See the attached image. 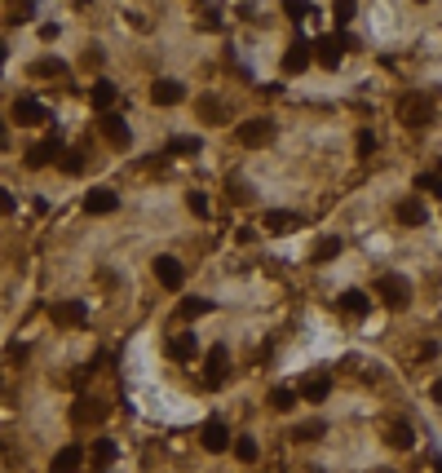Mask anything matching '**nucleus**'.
Listing matches in <instances>:
<instances>
[{
  "label": "nucleus",
  "instance_id": "f257e3e1",
  "mask_svg": "<svg viewBox=\"0 0 442 473\" xmlns=\"http://www.w3.org/2000/svg\"><path fill=\"white\" fill-rule=\"evenodd\" d=\"M398 120L407 128H424L434 120V97H424V93H407L403 102H398Z\"/></svg>",
  "mask_w": 442,
  "mask_h": 473
},
{
  "label": "nucleus",
  "instance_id": "f704fd0d",
  "mask_svg": "<svg viewBox=\"0 0 442 473\" xmlns=\"http://www.w3.org/2000/svg\"><path fill=\"white\" fill-rule=\"evenodd\" d=\"M186 208H190L195 217H208V199H204L199 190H190V195H186Z\"/></svg>",
  "mask_w": 442,
  "mask_h": 473
},
{
  "label": "nucleus",
  "instance_id": "a19ab883",
  "mask_svg": "<svg viewBox=\"0 0 442 473\" xmlns=\"http://www.w3.org/2000/svg\"><path fill=\"white\" fill-rule=\"evenodd\" d=\"M5 146H9V124L0 120V151H5Z\"/></svg>",
  "mask_w": 442,
  "mask_h": 473
},
{
  "label": "nucleus",
  "instance_id": "72a5a7b5",
  "mask_svg": "<svg viewBox=\"0 0 442 473\" xmlns=\"http://www.w3.org/2000/svg\"><path fill=\"white\" fill-rule=\"evenodd\" d=\"M332 18H336V27H345L354 18V0H332Z\"/></svg>",
  "mask_w": 442,
  "mask_h": 473
},
{
  "label": "nucleus",
  "instance_id": "ddd939ff",
  "mask_svg": "<svg viewBox=\"0 0 442 473\" xmlns=\"http://www.w3.org/2000/svg\"><path fill=\"white\" fill-rule=\"evenodd\" d=\"M58 155H62V142L49 137V142H40V146H31V151H27V164L31 168H44V164H54Z\"/></svg>",
  "mask_w": 442,
  "mask_h": 473
},
{
  "label": "nucleus",
  "instance_id": "aec40b11",
  "mask_svg": "<svg viewBox=\"0 0 442 473\" xmlns=\"http://www.w3.org/2000/svg\"><path fill=\"white\" fill-rule=\"evenodd\" d=\"M336 305H340V309H345V314H350V319H363V314H367V305H372V301L363 297V292H354V288H350V292H340V297H336Z\"/></svg>",
  "mask_w": 442,
  "mask_h": 473
},
{
  "label": "nucleus",
  "instance_id": "4be33fe9",
  "mask_svg": "<svg viewBox=\"0 0 442 473\" xmlns=\"http://www.w3.org/2000/svg\"><path fill=\"white\" fill-rule=\"evenodd\" d=\"M424 217H429V213H424L420 199H403V204H398V221H403V226H424Z\"/></svg>",
  "mask_w": 442,
  "mask_h": 473
},
{
  "label": "nucleus",
  "instance_id": "f3484780",
  "mask_svg": "<svg viewBox=\"0 0 442 473\" xmlns=\"http://www.w3.org/2000/svg\"><path fill=\"white\" fill-rule=\"evenodd\" d=\"M102 133H106V142H111V146H120V151L128 146V137H133V133H128V124H124L120 116H111V111L102 116Z\"/></svg>",
  "mask_w": 442,
  "mask_h": 473
},
{
  "label": "nucleus",
  "instance_id": "2f4dec72",
  "mask_svg": "<svg viewBox=\"0 0 442 473\" xmlns=\"http://www.w3.org/2000/svg\"><path fill=\"white\" fill-rule=\"evenodd\" d=\"M309 9H314V5H309V0H283V13H288L292 23H301V18H309Z\"/></svg>",
  "mask_w": 442,
  "mask_h": 473
},
{
  "label": "nucleus",
  "instance_id": "6e6552de",
  "mask_svg": "<svg viewBox=\"0 0 442 473\" xmlns=\"http://www.w3.org/2000/svg\"><path fill=\"white\" fill-rule=\"evenodd\" d=\"M204 451H212V455H221V451H231V429H226V420H217L212 416L208 425H204Z\"/></svg>",
  "mask_w": 442,
  "mask_h": 473
},
{
  "label": "nucleus",
  "instance_id": "a18cd8bd",
  "mask_svg": "<svg viewBox=\"0 0 442 473\" xmlns=\"http://www.w3.org/2000/svg\"><path fill=\"white\" fill-rule=\"evenodd\" d=\"M376 473H394V469H376Z\"/></svg>",
  "mask_w": 442,
  "mask_h": 473
},
{
  "label": "nucleus",
  "instance_id": "20e7f679",
  "mask_svg": "<svg viewBox=\"0 0 442 473\" xmlns=\"http://www.w3.org/2000/svg\"><path fill=\"white\" fill-rule=\"evenodd\" d=\"M116 208H120V195L111 190V186H93L85 195V213L89 217H106V213H116Z\"/></svg>",
  "mask_w": 442,
  "mask_h": 473
},
{
  "label": "nucleus",
  "instance_id": "f8f14e48",
  "mask_svg": "<svg viewBox=\"0 0 442 473\" xmlns=\"http://www.w3.org/2000/svg\"><path fill=\"white\" fill-rule=\"evenodd\" d=\"M102 416H106V403H97V398H80L71 407V420H75V425H97Z\"/></svg>",
  "mask_w": 442,
  "mask_h": 473
},
{
  "label": "nucleus",
  "instance_id": "7ed1b4c3",
  "mask_svg": "<svg viewBox=\"0 0 442 473\" xmlns=\"http://www.w3.org/2000/svg\"><path fill=\"white\" fill-rule=\"evenodd\" d=\"M235 137H239V146H266V142L274 137V120H266V116L243 120V124L235 128Z\"/></svg>",
  "mask_w": 442,
  "mask_h": 473
},
{
  "label": "nucleus",
  "instance_id": "39448f33",
  "mask_svg": "<svg viewBox=\"0 0 442 473\" xmlns=\"http://www.w3.org/2000/svg\"><path fill=\"white\" fill-rule=\"evenodd\" d=\"M49 319L58 328H80L89 319V309H85V301H58V305H49Z\"/></svg>",
  "mask_w": 442,
  "mask_h": 473
},
{
  "label": "nucleus",
  "instance_id": "ea45409f",
  "mask_svg": "<svg viewBox=\"0 0 442 473\" xmlns=\"http://www.w3.org/2000/svg\"><path fill=\"white\" fill-rule=\"evenodd\" d=\"M13 208H18V199H13V195H9L5 186H0V217H9Z\"/></svg>",
  "mask_w": 442,
  "mask_h": 473
},
{
  "label": "nucleus",
  "instance_id": "5701e85b",
  "mask_svg": "<svg viewBox=\"0 0 442 473\" xmlns=\"http://www.w3.org/2000/svg\"><path fill=\"white\" fill-rule=\"evenodd\" d=\"M385 443H389V447H398V451H407V447L416 443V429H412V425H403V420H398V425H389Z\"/></svg>",
  "mask_w": 442,
  "mask_h": 473
},
{
  "label": "nucleus",
  "instance_id": "4c0bfd02",
  "mask_svg": "<svg viewBox=\"0 0 442 473\" xmlns=\"http://www.w3.org/2000/svg\"><path fill=\"white\" fill-rule=\"evenodd\" d=\"M31 9H36V0H18L9 18H13V23H27V18H31Z\"/></svg>",
  "mask_w": 442,
  "mask_h": 473
},
{
  "label": "nucleus",
  "instance_id": "6ab92c4d",
  "mask_svg": "<svg viewBox=\"0 0 442 473\" xmlns=\"http://www.w3.org/2000/svg\"><path fill=\"white\" fill-rule=\"evenodd\" d=\"M13 120H18V124H40L44 120V106L36 102V97H18V102H13Z\"/></svg>",
  "mask_w": 442,
  "mask_h": 473
},
{
  "label": "nucleus",
  "instance_id": "e433bc0d",
  "mask_svg": "<svg viewBox=\"0 0 442 473\" xmlns=\"http://www.w3.org/2000/svg\"><path fill=\"white\" fill-rule=\"evenodd\" d=\"M67 67H62L58 58H44V62H36V75H62Z\"/></svg>",
  "mask_w": 442,
  "mask_h": 473
},
{
  "label": "nucleus",
  "instance_id": "37998d69",
  "mask_svg": "<svg viewBox=\"0 0 442 473\" xmlns=\"http://www.w3.org/2000/svg\"><path fill=\"white\" fill-rule=\"evenodd\" d=\"M0 62H5V40H0Z\"/></svg>",
  "mask_w": 442,
  "mask_h": 473
},
{
  "label": "nucleus",
  "instance_id": "1a4fd4ad",
  "mask_svg": "<svg viewBox=\"0 0 442 473\" xmlns=\"http://www.w3.org/2000/svg\"><path fill=\"white\" fill-rule=\"evenodd\" d=\"M340 58H345V44H340V36H327V40H319V44H314V62H319V67L336 71V67H340Z\"/></svg>",
  "mask_w": 442,
  "mask_h": 473
},
{
  "label": "nucleus",
  "instance_id": "c85d7f7f",
  "mask_svg": "<svg viewBox=\"0 0 442 473\" xmlns=\"http://www.w3.org/2000/svg\"><path fill=\"white\" fill-rule=\"evenodd\" d=\"M62 173H71V177L85 173V151H62Z\"/></svg>",
  "mask_w": 442,
  "mask_h": 473
},
{
  "label": "nucleus",
  "instance_id": "cd10ccee",
  "mask_svg": "<svg viewBox=\"0 0 442 473\" xmlns=\"http://www.w3.org/2000/svg\"><path fill=\"white\" fill-rule=\"evenodd\" d=\"M168 155H199V137H173Z\"/></svg>",
  "mask_w": 442,
  "mask_h": 473
},
{
  "label": "nucleus",
  "instance_id": "79ce46f5",
  "mask_svg": "<svg viewBox=\"0 0 442 473\" xmlns=\"http://www.w3.org/2000/svg\"><path fill=\"white\" fill-rule=\"evenodd\" d=\"M434 403H442V381H434Z\"/></svg>",
  "mask_w": 442,
  "mask_h": 473
},
{
  "label": "nucleus",
  "instance_id": "a211bd4d",
  "mask_svg": "<svg viewBox=\"0 0 442 473\" xmlns=\"http://www.w3.org/2000/svg\"><path fill=\"white\" fill-rule=\"evenodd\" d=\"M340 248H345V243H340L336 235H323V239L314 243V252H309V261H314V266H327V261L340 257Z\"/></svg>",
  "mask_w": 442,
  "mask_h": 473
},
{
  "label": "nucleus",
  "instance_id": "c756f323",
  "mask_svg": "<svg viewBox=\"0 0 442 473\" xmlns=\"http://www.w3.org/2000/svg\"><path fill=\"white\" fill-rule=\"evenodd\" d=\"M235 455H239V460H243V465H252V460H257V455H261V447L252 443V438H235Z\"/></svg>",
  "mask_w": 442,
  "mask_h": 473
},
{
  "label": "nucleus",
  "instance_id": "58836bf2",
  "mask_svg": "<svg viewBox=\"0 0 442 473\" xmlns=\"http://www.w3.org/2000/svg\"><path fill=\"white\" fill-rule=\"evenodd\" d=\"M354 146H358V155H372V151H376V137H372L367 128H363V133H358V142H354Z\"/></svg>",
  "mask_w": 442,
  "mask_h": 473
},
{
  "label": "nucleus",
  "instance_id": "423d86ee",
  "mask_svg": "<svg viewBox=\"0 0 442 473\" xmlns=\"http://www.w3.org/2000/svg\"><path fill=\"white\" fill-rule=\"evenodd\" d=\"M309 62H314V44H309V40H292L288 54H283V71L288 75H301Z\"/></svg>",
  "mask_w": 442,
  "mask_h": 473
},
{
  "label": "nucleus",
  "instance_id": "49530a36",
  "mask_svg": "<svg viewBox=\"0 0 442 473\" xmlns=\"http://www.w3.org/2000/svg\"><path fill=\"white\" fill-rule=\"evenodd\" d=\"M420 5H429V0H420Z\"/></svg>",
  "mask_w": 442,
  "mask_h": 473
},
{
  "label": "nucleus",
  "instance_id": "c03bdc74",
  "mask_svg": "<svg viewBox=\"0 0 442 473\" xmlns=\"http://www.w3.org/2000/svg\"><path fill=\"white\" fill-rule=\"evenodd\" d=\"M434 473H442V460H438V465H434Z\"/></svg>",
  "mask_w": 442,
  "mask_h": 473
},
{
  "label": "nucleus",
  "instance_id": "f03ea898",
  "mask_svg": "<svg viewBox=\"0 0 442 473\" xmlns=\"http://www.w3.org/2000/svg\"><path fill=\"white\" fill-rule=\"evenodd\" d=\"M376 297L389 309H403L412 301V283H407V274H381V279H376Z\"/></svg>",
  "mask_w": 442,
  "mask_h": 473
},
{
  "label": "nucleus",
  "instance_id": "2eb2a0df",
  "mask_svg": "<svg viewBox=\"0 0 442 473\" xmlns=\"http://www.w3.org/2000/svg\"><path fill=\"white\" fill-rule=\"evenodd\" d=\"M261 226H266L270 235H288V231H297V226H301V217H297V213H283V208H270Z\"/></svg>",
  "mask_w": 442,
  "mask_h": 473
},
{
  "label": "nucleus",
  "instance_id": "dca6fc26",
  "mask_svg": "<svg viewBox=\"0 0 442 473\" xmlns=\"http://www.w3.org/2000/svg\"><path fill=\"white\" fill-rule=\"evenodd\" d=\"M80 460H85V451H80L75 443L71 447H62L54 455V465H49V473H80Z\"/></svg>",
  "mask_w": 442,
  "mask_h": 473
},
{
  "label": "nucleus",
  "instance_id": "4468645a",
  "mask_svg": "<svg viewBox=\"0 0 442 473\" xmlns=\"http://www.w3.org/2000/svg\"><path fill=\"white\" fill-rule=\"evenodd\" d=\"M89 102H93V106H97V111H102V116H106V111L120 102V89L111 85V80H97V85L89 89Z\"/></svg>",
  "mask_w": 442,
  "mask_h": 473
},
{
  "label": "nucleus",
  "instance_id": "a878e982",
  "mask_svg": "<svg viewBox=\"0 0 442 473\" xmlns=\"http://www.w3.org/2000/svg\"><path fill=\"white\" fill-rule=\"evenodd\" d=\"M208 309H212L208 297H186L182 305H177V314H182V319H199V314H208Z\"/></svg>",
  "mask_w": 442,
  "mask_h": 473
},
{
  "label": "nucleus",
  "instance_id": "9d476101",
  "mask_svg": "<svg viewBox=\"0 0 442 473\" xmlns=\"http://www.w3.org/2000/svg\"><path fill=\"white\" fill-rule=\"evenodd\" d=\"M226 371H231V350H226V345H212V350H208V371H204V381H208V385H221Z\"/></svg>",
  "mask_w": 442,
  "mask_h": 473
},
{
  "label": "nucleus",
  "instance_id": "473e14b6",
  "mask_svg": "<svg viewBox=\"0 0 442 473\" xmlns=\"http://www.w3.org/2000/svg\"><path fill=\"white\" fill-rule=\"evenodd\" d=\"M270 407H274V412H292V407H297V394H292V389H274Z\"/></svg>",
  "mask_w": 442,
  "mask_h": 473
},
{
  "label": "nucleus",
  "instance_id": "393cba45",
  "mask_svg": "<svg viewBox=\"0 0 442 473\" xmlns=\"http://www.w3.org/2000/svg\"><path fill=\"white\" fill-rule=\"evenodd\" d=\"M323 434H327V425H323V420H305V425H297V429H292V438H297V443H319Z\"/></svg>",
  "mask_w": 442,
  "mask_h": 473
},
{
  "label": "nucleus",
  "instance_id": "c9c22d12",
  "mask_svg": "<svg viewBox=\"0 0 442 473\" xmlns=\"http://www.w3.org/2000/svg\"><path fill=\"white\" fill-rule=\"evenodd\" d=\"M416 190H434V195H442V177H434V173H420V177H416Z\"/></svg>",
  "mask_w": 442,
  "mask_h": 473
},
{
  "label": "nucleus",
  "instance_id": "bb28decb",
  "mask_svg": "<svg viewBox=\"0 0 442 473\" xmlns=\"http://www.w3.org/2000/svg\"><path fill=\"white\" fill-rule=\"evenodd\" d=\"M199 116H204L208 124H226V111H221L217 97H199Z\"/></svg>",
  "mask_w": 442,
  "mask_h": 473
},
{
  "label": "nucleus",
  "instance_id": "b1692460",
  "mask_svg": "<svg viewBox=\"0 0 442 473\" xmlns=\"http://www.w3.org/2000/svg\"><path fill=\"white\" fill-rule=\"evenodd\" d=\"M168 358H177V363H190V358H195V336H173V340H168Z\"/></svg>",
  "mask_w": 442,
  "mask_h": 473
},
{
  "label": "nucleus",
  "instance_id": "0eeeda50",
  "mask_svg": "<svg viewBox=\"0 0 442 473\" xmlns=\"http://www.w3.org/2000/svg\"><path fill=\"white\" fill-rule=\"evenodd\" d=\"M155 279H159V288L177 292V288L186 283V270H182V261H177V257H159V261H155Z\"/></svg>",
  "mask_w": 442,
  "mask_h": 473
},
{
  "label": "nucleus",
  "instance_id": "7c9ffc66",
  "mask_svg": "<svg viewBox=\"0 0 442 473\" xmlns=\"http://www.w3.org/2000/svg\"><path fill=\"white\" fill-rule=\"evenodd\" d=\"M93 455H97V465H111V460H116V443H111V438H97V443H93Z\"/></svg>",
  "mask_w": 442,
  "mask_h": 473
},
{
  "label": "nucleus",
  "instance_id": "9b49d317",
  "mask_svg": "<svg viewBox=\"0 0 442 473\" xmlns=\"http://www.w3.org/2000/svg\"><path fill=\"white\" fill-rule=\"evenodd\" d=\"M182 97H186V89L177 85V80H155V85H151V102L155 106H177Z\"/></svg>",
  "mask_w": 442,
  "mask_h": 473
},
{
  "label": "nucleus",
  "instance_id": "412c9836",
  "mask_svg": "<svg viewBox=\"0 0 442 473\" xmlns=\"http://www.w3.org/2000/svg\"><path fill=\"white\" fill-rule=\"evenodd\" d=\"M327 394H332V376H309V381L301 385V398H305V403H323Z\"/></svg>",
  "mask_w": 442,
  "mask_h": 473
}]
</instances>
